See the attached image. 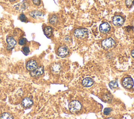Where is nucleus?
<instances>
[{"mask_svg":"<svg viewBox=\"0 0 134 119\" xmlns=\"http://www.w3.org/2000/svg\"><path fill=\"white\" fill-rule=\"evenodd\" d=\"M82 108V105L79 101L73 100L69 104V109L72 113L79 112Z\"/></svg>","mask_w":134,"mask_h":119,"instance_id":"nucleus-1","label":"nucleus"},{"mask_svg":"<svg viewBox=\"0 0 134 119\" xmlns=\"http://www.w3.org/2000/svg\"><path fill=\"white\" fill-rule=\"evenodd\" d=\"M73 34L74 36L77 38L83 39L87 37L88 35V31L85 28H78L76 29L74 32Z\"/></svg>","mask_w":134,"mask_h":119,"instance_id":"nucleus-2","label":"nucleus"},{"mask_svg":"<svg viewBox=\"0 0 134 119\" xmlns=\"http://www.w3.org/2000/svg\"><path fill=\"white\" fill-rule=\"evenodd\" d=\"M101 44L104 48L106 49H109L114 46V45H115V42L113 38H108L104 39L102 41Z\"/></svg>","mask_w":134,"mask_h":119,"instance_id":"nucleus-3","label":"nucleus"},{"mask_svg":"<svg viewBox=\"0 0 134 119\" xmlns=\"http://www.w3.org/2000/svg\"><path fill=\"white\" fill-rule=\"evenodd\" d=\"M133 80L131 77H126L123 79L122 85L127 89H130L132 88L133 86Z\"/></svg>","mask_w":134,"mask_h":119,"instance_id":"nucleus-4","label":"nucleus"},{"mask_svg":"<svg viewBox=\"0 0 134 119\" xmlns=\"http://www.w3.org/2000/svg\"><path fill=\"white\" fill-rule=\"evenodd\" d=\"M69 53V49L65 45L61 46L58 50V55L61 57L66 56Z\"/></svg>","mask_w":134,"mask_h":119,"instance_id":"nucleus-5","label":"nucleus"},{"mask_svg":"<svg viewBox=\"0 0 134 119\" xmlns=\"http://www.w3.org/2000/svg\"><path fill=\"white\" fill-rule=\"evenodd\" d=\"M44 69L42 66H38L35 70L30 72V75L32 77H37L43 74Z\"/></svg>","mask_w":134,"mask_h":119,"instance_id":"nucleus-6","label":"nucleus"},{"mask_svg":"<svg viewBox=\"0 0 134 119\" xmlns=\"http://www.w3.org/2000/svg\"><path fill=\"white\" fill-rule=\"evenodd\" d=\"M113 23L115 26H121L124 23V19L120 16L116 15L113 18Z\"/></svg>","mask_w":134,"mask_h":119,"instance_id":"nucleus-7","label":"nucleus"},{"mask_svg":"<svg viewBox=\"0 0 134 119\" xmlns=\"http://www.w3.org/2000/svg\"><path fill=\"white\" fill-rule=\"evenodd\" d=\"M110 25L107 22H103L100 25L99 27V30L100 32L102 33H107L110 30Z\"/></svg>","mask_w":134,"mask_h":119,"instance_id":"nucleus-8","label":"nucleus"},{"mask_svg":"<svg viewBox=\"0 0 134 119\" xmlns=\"http://www.w3.org/2000/svg\"><path fill=\"white\" fill-rule=\"evenodd\" d=\"M6 41L8 44L7 46V50H10L13 49L16 44V40L12 36L8 37L6 39Z\"/></svg>","mask_w":134,"mask_h":119,"instance_id":"nucleus-9","label":"nucleus"},{"mask_svg":"<svg viewBox=\"0 0 134 119\" xmlns=\"http://www.w3.org/2000/svg\"><path fill=\"white\" fill-rule=\"evenodd\" d=\"M37 63L36 61L31 59L27 62L26 64V68L28 70L31 72L37 67Z\"/></svg>","mask_w":134,"mask_h":119,"instance_id":"nucleus-10","label":"nucleus"},{"mask_svg":"<svg viewBox=\"0 0 134 119\" xmlns=\"http://www.w3.org/2000/svg\"><path fill=\"white\" fill-rule=\"evenodd\" d=\"M94 83L93 80L90 77H86L82 81V84L84 87H89L93 85Z\"/></svg>","mask_w":134,"mask_h":119,"instance_id":"nucleus-11","label":"nucleus"},{"mask_svg":"<svg viewBox=\"0 0 134 119\" xmlns=\"http://www.w3.org/2000/svg\"><path fill=\"white\" fill-rule=\"evenodd\" d=\"M33 104L32 100L28 97L25 98L23 99L21 101V105L24 108H29L30 106H31Z\"/></svg>","mask_w":134,"mask_h":119,"instance_id":"nucleus-12","label":"nucleus"},{"mask_svg":"<svg viewBox=\"0 0 134 119\" xmlns=\"http://www.w3.org/2000/svg\"><path fill=\"white\" fill-rule=\"evenodd\" d=\"M27 7V4L25 2H22L14 6V8L19 11H23L26 9Z\"/></svg>","mask_w":134,"mask_h":119,"instance_id":"nucleus-13","label":"nucleus"},{"mask_svg":"<svg viewBox=\"0 0 134 119\" xmlns=\"http://www.w3.org/2000/svg\"><path fill=\"white\" fill-rule=\"evenodd\" d=\"M29 15L34 18H37L38 17H41L42 15V13L41 11H37V10H34L32 11L29 13Z\"/></svg>","mask_w":134,"mask_h":119,"instance_id":"nucleus-14","label":"nucleus"},{"mask_svg":"<svg viewBox=\"0 0 134 119\" xmlns=\"http://www.w3.org/2000/svg\"><path fill=\"white\" fill-rule=\"evenodd\" d=\"M44 33L47 37H50L52 34V28L50 26L46 27L44 29Z\"/></svg>","mask_w":134,"mask_h":119,"instance_id":"nucleus-15","label":"nucleus"},{"mask_svg":"<svg viewBox=\"0 0 134 119\" xmlns=\"http://www.w3.org/2000/svg\"><path fill=\"white\" fill-rule=\"evenodd\" d=\"M61 69V66L59 64L54 63L51 66V70L52 72L57 73L60 72Z\"/></svg>","mask_w":134,"mask_h":119,"instance_id":"nucleus-16","label":"nucleus"},{"mask_svg":"<svg viewBox=\"0 0 134 119\" xmlns=\"http://www.w3.org/2000/svg\"><path fill=\"white\" fill-rule=\"evenodd\" d=\"M0 119H14L13 116L7 112H5L4 113H3L1 117H0Z\"/></svg>","mask_w":134,"mask_h":119,"instance_id":"nucleus-17","label":"nucleus"},{"mask_svg":"<svg viewBox=\"0 0 134 119\" xmlns=\"http://www.w3.org/2000/svg\"><path fill=\"white\" fill-rule=\"evenodd\" d=\"M49 22L52 25H55L58 22V17L55 15H52L49 18Z\"/></svg>","mask_w":134,"mask_h":119,"instance_id":"nucleus-18","label":"nucleus"},{"mask_svg":"<svg viewBox=\"0 0 134 119\" xmlns=\"http://www.w3.org/2000/svg\"><path fill=\"white\" fill-rule=\"evenodd\" d=\"M118 86V82L116 80H112L109 83V86L111 89H114L117 87Z\"/></svg>","mask_w":134,"mask_h":119,"instance_id":"nucleus-19","label":"nucleus"},{"mask_svg":"<svg viewBox=\"0 0 134 119\" xmlns=\"http://www.w3.org/2000/svg\"><path fill=\"white\" fill-rule=\"evenodd\" d=\"M125 4L127 7L130 8L134 6V0H125Z\"/></svg>","mask_w":134,"mask_h":119,"instance_id":"nucleus-20","label":"nucleus"},{"mask_svg":"<svg viewBox=\"0 0 134 119\" xmlns=\"http://www.w3.org/2000/svg\"><path fill=\"white\" fill-rule=\"evenodd\" d=\"M22 50H23V52H24V53L25 54V55H27L29 52H30V50H29V48L28 46H24L23 48H22Z\"/></svg>","mask_w":134,"mask_h":119,"instance_id":"nucleus-21","label":"nucleus"},{"mask_svg":"<svg viewBox=\"0 0 134 119\" xmlns=\"http://www.w3.org/2000/svg\"><path fill=\"white\" fill-rule=\"evenodd\" d=\"M26 42V39L24 38H22L21 39H20L18 41V43L19 45H24Z\"/></svg>","mask_w":134,"mask_h":119,"instance_id":"nucleus-22","label":"nucleus"},{"mask_svg":"<svg viewBox=\"0 0 134 119\" xmlns=\"http://www.w3.org/2000/svg\"><path fill=\"white\" fill-rule=\"evenodd\" d=\"M19 19L23 22H25L27 20V18L24 14H21L19 16Z\"/></svg>","mask_w":134,"mask_h":119,"instance_id":"nucleus-23","label":"nucleus"},{"mask_svg":"<svg viewBox=\"0 0 134 119\" xmlns=\"http://www.w3.org/2000/svg\"><path fill=\"white\" fill-rule=\"evenodd\" d=\"M111 108H106L104 110V114L105 115H108L110 113V112H111Z\"/></svg>","mask_w":134,"mask_h":119,"instance_id":"nucleus-24","label":"nucleus"},{"mask_svg":"<svg viewBox=\"0 0 134 119\" xmlns=\"http://www.w3.org/2000/svg\"><path fill=\"white\" fill-rule=\"evenodd\" d=\"M32 3L36 5H39L40 4V0H32Z\"/></svg>","mask_w":134,"mask_h":119,"instance_id":"nucleus-25","label":"nucleus"},{"mask_svg":"<svg viewBox=\"0 0 134 119\" xmlns=\"http://www.w3.org/2000/svg\"><path fill=\"white\" fill-rule=\"evenodd\" d=\"M131 55L132 57L133 58H134V49L131 51Z\"/></svg>","mask_w":134,"mask_h":119,"instance_id":"nucleus-26","label":"nucleus"},{"mask_svg":"<svg viewBox=\"0 0 134 119\" xmlns=\"http://www.w3.org/2000/svg\"><path fill=\"white\" fill-rule=\"evenodd\" d=\"M107 119H114L113 117H108Z\"/></svg>","mask_w":134,"mask_h":119,"instance_id":"nucleus-27","label":"nucleus"},{"mask_svg":"<svg viewBox=\"0 0 134 119\" xmlns=\"http://www.w3.org/2000/svg\"><path fill=\"white\" fill-rule=\"evenodd\" d=\"M9 1H14V0H9Z\"/></svg>","mask_w":134,"mask_h":119,"instance_id":"nucleus-28","label":"nucleus"},{"mask_svg":"<svg viewBox=\"0 0 134 119\" xmlns=\"http://www.w3.org/2000/svg\"><path fill=\"white\" fill-rule=\"evenodd\" d=\"M0 82H1V79H0Z\"/></svg>","mask_w":134,"mask_h":119,"instance_id":"nucleus-29","label":"nucleus"}]
</instances>
